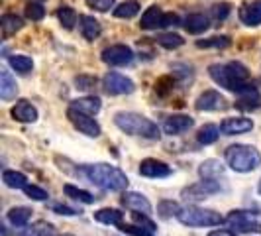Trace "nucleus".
<instances>
[{"instance_id":"nucleus-1","label":"nucleus","mask_w":261,"mask_h":236,"mask_svg":"<svg viewBox=\"0 0 261 236\" xmlns=\"http://www.w3.org/2000/svg\"><path fill=\"white\" fill-rule=\"evenodd\" d=\"M210 79L224 87L226 91H232L236 95L244 92L251 87L249 83V71L248 67L240 61H228V63H214L208 67Z\"/></svg>"},{"instance_id":"nucleus-2","label":"nucleus","mask_w":261,"mask_h":236,"mask_svg":"<svg viewBox=\"0 0 261 236\" xmlns=\"http://www.w3.org/2000/svg\"><path fill=\"white\" fill-rule=\"evenodd\" d=\"M83 173L92 185H96L105 191H124V189H128V183H130L126 173L114 166H110V163L85 166Z\"/></svg>"},{"instance_id":"nucleus-3","label":"nucleus","mask_w":261,"mask_h":236,"mask_svg":"<svg viewBox=\"0 0 261 236\" xmlns=\"http://www.w3.org/2000/svg\"><path fill=\"white\" fill-rule=\"evenodd\" d=\"M114 124L130 136H142L147 140L161 138V130L155 122H151L149 118H145L144 114H138V112H116Z\"/></svg>"},{"instance_id":"nucleus-4","label":"nucleus","mask_w":261,"mask_h":236,"mask_svg":"<svg viewBox=\"0 0 261 236\" xmlns=\"http://www.w3.org/2000/svg\"><path fill=\"white\" fill-rule=\"evenodd\" d=\"M224 159H226V166L238 173H249L261 166L259 150L248 144L230 146L224 154Z\"/></svg>"},{"instance_id":"nucleus-5","label":"nucleus","mask_w":261,"mask_h":236,"mask_svg":"<svg viewBox=\"0 0 261 236\" xmlns=\"http://www.w3.org/2000/svg\"><path fill=\"white\" fill-rule=\"evenodd\" d=\"M177 219L185 226H218L226 221L220 217V213L212 209H202V207H196V205L183 207L179 210Z\"/></svg>"},{"instance_id":"nucleus-6","label":"nucleus","mask_w":261,"mask_h":236,"mask_svg":"<svg viewBox=\"0 0 261 236\" xmlns=\"http://www.w3.org/2000/svg\"><path fill=\"white\" fill-rule=\"evenodd\" d=\"M224 223L228 224L230 228H234L236 232H255V234H261V221L255 219L253 213H248V210H232Z\"/></svg>"},{"instance_id":"nucleus-7","label":"nucleus","mask_w":261,"mask_h":236,"mask_svg":"<svg viewBox=\"0 0 261 236\" xmlns=\"http://www.w3.org/2000/svg\"><path fill=\"white\" fill-rule=\"evenodd\" d=\"M67 118L71 120V124H73L81 134H85V136H89V138H98V136L102 134L100 124H98L91 114H85V112H81V110L73 108V106H69Z\"/></svg>"},{"instance_id":"nucleus-8","label":"nucleus","mask_w":261,"mask_h":236,"mask_svg":"<svg viewBox=\"0 0 261 236\" xmlns=\"http://www.w3.org/2000/svg\"><path fill=\"white\" fill-rule=\"evenodd\" d=\"M102 87L108 95H130V92L136 91V85L130 77L122 75V73H116V71H110L106 73L105 79H102Z\"/></svg>"},{"instance_id":"nucleus-9","label":"nucleus","mask_w":261,"mask_h":236,"mask_svg":"<svg viewBox=\"0 0 261 236\" xmlns=\"http://www.w3.org/2000/svg\"><path fill=\"white\" fill-rule=\"evenodd\" d=\"M100 57H102V61L108 63V65L126 67L134 61V52H132V48L124 45V43H116V45H110V48L102 50Z\"/></svg>"},{"instance_id":"nucleus-10","label":"nucleus","mask_w":261,"mask_h":236,"mask_svg":"<svg viewBox=\"0 0 261 236\" xmlns=\"http://www.w3.org/2000/svg\"><path fill=\"white\" fill-rule=\"evenodd\" d=\"M220 191H222V187H220V183L216 179H202V181H198V183L183 189V197L187 201L189 199L191 201H202V199H206L208 195L220 193Z\"/></svg>"},{"instance_id":"nucleus-11","label":"nucleus","mask_w":261,"mask_h":236,"mask_svg":"<svg viewBox=\"0 0 261 236\" xmlns=\"http://www.w3.org/2000/svg\"><path fill=\"white\" fill-rule=\"evenodd\" d=\"M195 106L200 112H214V110H224L228 106V101L218 91H204L202 95H198Z\"/></svg>"},{"instance_id":"nucleus-12","label":"nucleus","mask_w":261,"mask_h":236,"mask_svg":"<svg viewBox=\"0 0 261 236\" xmlns=\"http://www.w3.org/2000/svg\"><path fill=\"white\" fill-rule=\"evenodd\" d=\"M140 173L144 177H149V179H163V177H169L173 170L165 161H159V159H144L140 163Z\"/></svg>"},{"instance_id":"nucleus-13","label":"nucleus","mask_w":261,"mask_h":236,"mask_svg":"<svg viewBox=\"0 0 261 236\" xmlns=\"http://www.w3.org/2000/svg\"><path fill=\"white\" fill-rule=\"evenodd\" d=\"M240 22L248 28H255L261 24V0H251V2H246L242 4L240 8Z\"/></svg>"},{"instance_id":"nucleus-14","label":"nucleus","mask_w":261,"mask_h":236,"mask_svg":"<svg viewBox=\"0 0 261 236\" xmlns=\"http://www.w3.org/2000/svg\"><path fill=\"white\" fill-rule=\"evenodd\" d=\"M195 126V118L187 116V114H173V116L165 118L163 122V132L169 136H177L183 132L191 130Z\"/></svg>"},{"instance_id":"nucleus-15","label":"nucleus","mask_w":261,"mask_h":236,"mask_svg":"<svg viewBox=\"0 0 261 236\" xmlns=\"http://www.w3.org/2000/svg\"><path fill=\"white\" fill-rule=\"evenodd\" d=\"M253 128V122L246 116H230L224 118L220 124V130L224 136H236V134H246Z\"/></svg>"},{"instance_id":"nucleus-16","label":"nucleus","mask_w":261,"mask_h":236,"mask_svg":"<svg viewBox=\"0 0 261 236\" xmlns=\"http://www.w3.org/2000/svg\"><path fill=\"white\" fill-rule=\"evenodd\" d=\"M122 205L126 209L134 210V213H145V215H151V203L147 201V197L142 193H136V191H126L122 197Z\"/></svg>"},{"instance_id":"nucleus-17","label":"nucleus","mask_w":261,"mask_h":236,"mask_svg":"<svg viewBox=\"0 0 261 236\" xmlns=\"http://www.w3.org/2000/svg\"><path fill=\"white\" fill-rule=\"evenodd\" d=\"M10 112H12L14 120L24 122V124H28V122H36V120H38V108L32 105L30 101H26V99L18 101V103L12 106Z\"/></svg>"},{"instance_id":"nucleus-18","label":"nucleus","mask_w":261,"mask_h":236,"mask_svg":"<svg viewBox=\"0 0 261 236\" xmlns=\"http://www.w3.org/2000/svg\"><path fill=\"white\" fill-rule=\"evenodd\" d=\"M163 18H165V12L161 10V6H149L144 14H142V20H140V28L142 30H157V28L163 26Z\"/></svg>"},{"instance_id":"nucleus-19","label":"nucleus","mask_w":261,"mask_h":236,"mask_svg":"<svg viewBox=\"0 0 261 236\" xmlns=\"http://www.w3.org/2000/svg\"><path fill=\"white\" fill-rule=\"evenodd\" d=\"M183 28L189 32V34L198 36V34L206 32V30L210 28V18H208V16H204V14H200V12L189 14V16L185 18Z\"/></svg>"},{"instance_id":"nucleus-20","label":"nucleus","mask_w":261,"mask_h":236,"mask_svg":"<svg viewBox=\"0 0 261 236\" xmlns=\"http://www.w3.org/2000/svg\"><path fill=\"white\" fill-rule=\"evenodd\" d=\"M79 30H81L83 38L87 39V41H94V39L102 34L100 22L96 18H92V16H81L79 18Z\"/></svg>"},{"instance_id":"nucleus-21","label":"nucleus","mask_w":261,"mask_h":236,"mask_svg":"<svg viewBox=\"0 0 261 236\" xmlns=\"http://www.w3.org/2000/svg\"><path fill=\"white\" fill-rule=\"evenodd\" d=\"M18 95V83L12 77V73L4 67L0 69V99L2 101H10Z\"/></svg>"},{"instance_id":"nucleus-22","label":"nucleus","mask_w":261,"mask_h":236,"mask_svg":"<svg viewBox=\"0 0 261 236\" xmlns=\"http://www.w3.org/2000/svg\"><path fill=\"white\" fill-rule=\"evenodd\" d=\"M238 106L244 108V110H251V108H259L261 106V95L253 85L238 95Z\"/></svg>"},{"instance_id":"nucleus-23","label":"nucleus","mask_w":261,"mask_h":236,"mask_svg":"<svg viewBox=\"0 0 261 236\" xmlns=\"http://www.w3.org/2000/svg\"><path fill=\"white\" fill-rule=\"evenodd\" d=\"M6 219L16 228H24V226H28L30 219H32V209H28V207H14V209L6 213Z\"/></svg>"},{"instance_id":"nucleus-24","label":"nucleus","mask_w":261,"mask_h":236,"mask_svg":"<svg viewBox=\"0 0 261 236\" xmlns=\"http://www.w3.org/2000/svg\"><path fill=\"white\" fill-rule=\"evenodd\" d=\"M71 106H73V108H77V110H81V112H85V114L94 116V114H98V112H100V106L102 105H100V99H98V97H83V99L73 101Z\"/></svg>"},{"instance_id":"nucleus-25","label":"nucleus","mask_w":261,"mask_h":236,"mask_svg":"<svg viewBox=\"0 0 261 236\" xmlns=\"http://www.w3.org/2000/svg\"><path fill=\"white\" fill-rule=\"evenodd\" d=\"M198 173L202 179H220V177H224V166L216 159H206L200 163Z\"/></svg>"},{"instance_id":"nucleus-26","label":"nucleus","mask_w":261,"mask_h":236,"mask_svg":"<svg viewBox=\"0 0 261 236\" xmlns=\"http://www.w3.org/2000/svg\"><path fill=\"white\" fill-rule=\"evenodd\" d=\"M0 28H2V36L8 38V36H12V34L20 32L24 28V20L16 14H4L0 18Z\"/></svg>"},{"instance_id":"nucleus-27","label":"nucleus","mask_w":261,"mask_h":236,"mask_svg":"<svg viewBox=\"0 0 261 236\" xmlns=\"http://www.w3.org/2000/svg\"><path fill=\"white\" fill-rule=\"evenodd\" d=\"M94 221L110 226H120L124 223V213H120L118 209H100L94 213Z\"/></svg>"},{"instance_id":"nucleus-28","label":"nucleus","mask_w":261,"mask_h":236,"mask_svg":"<svg viewBox=\"0 0 261 236\" xmlns=\"http://www.w3.org/2000/svg\"><path fill=\"white\" fill-rule=\"evenodd\" d=\"M220 132L222 130H220L216 124H204V126L198 130V134H196V140H198V144L210 146L220 138Z\"/></svg>"},{"instance_id":"nucleus-29","label":"nucleus","mask_w":261,"mask_h":236,"mask_svg":"<svg viewBox=\"0 0 261 236\" xmlns=\"http://www.w3.org/2000/svg\"><path fill=\"white\" fill-rule=\"evenodd\" d=\"M2 181H4L6 187H10V189H24L28 185V177L24 173H20V171L6 170L2 173Z\"/></svg>"},{"instance_id":"nucleus-30","label":"nucleus","mask_w":261,"mask_h":236,"mask_svg":"<svg viewBox=\"0 0 261 236\" xmlns=\"http://www.w3.org/2000/svg\"><path fill=\"white\" fill-rule=\"evenodd\" d=\"M8 63L12 67L16 73H20V75H28L32 69H34V61H32V57H28V55H10L8 57Z\"/></svg>"},{"instance_id":"nucleus-31","label":"nucleus","mask_w":261,"mask_h":236,"mask_svg":"<svg viewBox=\"0 0 261 236\" xmlns=\"http://www.w3.org/2000/svg\"><path fill=\"white\" fill-rule=\"evenodd\" d=\"M138 12H140V2L138 0H126V2L118 4L116 8H114V16L122 18V20H130Z\"/></svg>"},{"instance_id":"nucleus-32","label":"nucleus","mask_w":261,"mask_h":236,"mask_svg":"<svg viewBox=\"0 0 261 236\" xmlns=\"http://www.w3.org/2000/svg\"><path fill=\"white\" fill-rule=\"evenodd\" d=\"M232 45V39L228 38V36H212V38H206V39H198L196 41V48H204V50H210V48H214V50H224V48H230Z\"/></svg>"},{"instance_id":"nucleus-33","label":"nucleus","mask_w":261,"mask_h":236,"mask_svg":"<svg viewBox=\"0 0 261 236\" xmlns=\"http://www.w3.org/2000/svg\"><path fill=\"white\" fill-rule=\"evenodd\" d=\"M63 191H65L67 197H71V199H75V201H81V203H85V205H92V203H94V199H96V197L92 195V193H89V191L79 189V187L69 185V183L63 187Z\"/></svg>"},{"instance_id":"nucleus-34","label":"nucleus","mask_w":261,"mask_h":236,"mask_svg":"<svg viewBox=\"0 0 261 236\" xmlns=\"http://www.w3.org/2000/svg\"><path fill=\"white\" fill-rule=\"evenodd\" d=\"M53 232L55 230H53L51 224L39 221V223L32 224V226H26L18 236H53Z\"/></svg>"},{"instance_id":"nucleus-35","label":"nucleus","mask_w":261,"mask_h":236,"mask_svg":"<svg viewBox=\"0 0 261 236\" xmlns=\"http://www.w3.org/2000/svg\"><path fill=\"white\" fill-rule=\"evenodd\" d=\"M57 18H59L61 26L65 30H73L75 24H77V12L71 6H59L57 8Z\"/></svg>"},{"instance_id":"nucleus-36","label":"nucleus","mask_w":261,"mask_h":236,"mask_svg":"<svg viewBox=\"0 0 261 236\" xmlns=\"http://www.w3.org/2000/svg\"><path fill=\"white\" fill-rule=\"evenodd\" d=\"M157 43L161 45V48H165V50H177V48H181L185 43V39L179 36V34H159L157 36Z\"/></svg>"},{"instance_id":"nucleus-37","label":"nucleus","mask_w":261,"mask_h":236,"mask_svg":"<svg viewBox=\"0 0 261 236\" xmlns=\"http://www.w3.org/2000/svg\"><path fill=\"white\" fill-rule=\"evenodd\" d=\"M179 203H175V201H161L159 205H157V213H159V217H163V219H171V217H177L179 215Z\"/></svg>"},{"instance_id":"nucleus-38","label":"nucleus","mask_w":261,"mask_h":236,"mask_svg":"<svg viewBox=\"0 0 261 236\" xmlns=\"http://www.w3.org/2000/svg\"><path fill=\"white\" fill-rule=\"evenodd\" d=\"M120 230L122 232H126V234L130 236H153V230H149V228H145L142 224H120Z\"/></svg>"},{"instance_id":"nucleus-39","label":"nucleus","mask_w":261,"mask_h":236,"mask_svg":"<svg viewBox=\"0 0 261 236\" xmlns=\"http://www.w3.org/2000/svg\"><path fill=\"white\" fill-rule=\"evenodd\" d=\"M26 16L32 20V22H39V20H43V16H45V8L38 4V2H30L26 6Z\"/></svg>"},{"instance_id":"nucleus-40","label":"nucleus","mask_w":261,"mask_h":236,"mask_svg":"<svg viewBox=\"0 0 261 236\" xmlns=\"http://www.w3.org/2000/svg\"><path fill=\"white\" fill-rule=\"evenodd\" d=\"M24 193H26L30 199H34V201H47V199H49V193H47L45 189L38 187V185L28 183L26 187H24Z\"/></svg>"},{"instance_id":"nucleus-41","label":"nucleus","mask_w":261,"mask_h":236,"mask_svg":"<svg viewBox=\"0 0 261 236\" xmlns=\"http://www.w3.org/2000/svg\"><path fill=\"white\" fill-rule=\"evenodd\" d=\"M228 14H230V4H216V6H212V10H210V18L214 20V22H224L226 18H228Z\"/></svg>"},{"instance_id":"nucleus-42","label":"nucleus","mask_w":261,"mask_h":236,"mask_svg":"<svg viewBox=\"0 0 261 236\" xmlns=\"http://www.w3.org/2000/svg\"><path fill=\"white\" fill-rule=\"evenodd\" d=\"M87 4L98 12H108L110 8H116V0H87Z\"/></svg>"},{"instance_id":"nucleus-43","label":"nucleus","mask_w":261,"mask_h":236,"mask_svg":"<svg viewBox=\"0 0 261 236\" xmlns=\"http://www.w3.org/2000/svg\"><path fill=\"white\" fill-rule=\"evenodd\" d=\"M75 85H77L79 91H89V89H92V87L96 85V79L89 77V75H79V77L75 79Z\"/></svg>"},{"instance_id":"nucleus-44","label":"nucleus","mask_w":261,"mask_h":236,"mask_svg":"<svg viewBox=\"0 0 261 236\" xmlns=\"http://www.w3.org/2000/svg\"><path fill=\"white\" fill-rule=\"evenodd\" d=\"M132 219H134V223L136 224H142V226H145V228H149V230H153V232H155V224H153V221H149V219H147V215H145V213H134V215H132Z\"/></svg>"},{"instance_id":"nucleus-45","label":"nucleus","mask_w":261,"mask_h":236,"mask_svg":"<svg viewBox=\"0 0 261 236\" xmlns=\"http://www.w3.org/2000/svg\"><path fill=\"white\" fill-rule=\"evenodd\" d=\"M53 210H55L57 215H63V217H75V215H79L75 209H69L65 205H53Z\"/></svg>"},{"instance_id":"nucleus-46","label":"nucleus","mask_w":261,"mask_h":236,"mask_svg":"<svg viewBox=\"0 0 261 236\" xmlns=\"http://www.w3.org/2000/svg\"><path fill=\"white\" fill-rule=\"evenodd\" d=\"M208 236H238L236 230H226V228H216V230H210Z\"/></svg>"},{"instance_id":"nucleus-47","label":"nucleus","mask_w":261,"mask_h":236,"mask_svg":"<svg viewBox=\"0 0 261 236\" xmlns=\"http://www.w3.org/2000/svg\"><path fill=\"white\" fill-rule=\"evenodd\" d=\"M257 191H259V195H261V181H259V185H257Z\"/></svg>"}]
</instances>
